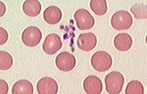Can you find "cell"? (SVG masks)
I'll list each match as a JSON object with an SVG mask.
<instances>
[{"instance_id":"9c48e42d","label":"cell","mask_w":147,"mask_h":94,"mask_svg":"<svg viewBox=\"0 0 147 94\" xmlns=\"http://www.w3.org/2000/svg\"><path fill=\"white\" fill-rule=\"evenodd\" d=\"M96 43V37L92 33H82L78 36L77 40L78 48L84 52H90L93 50Z\"/></svg>"},{"instance_id":"5b68a950","label":"cell","mask_w":147,"mask_h":94,"mask_svg":"<svg viewBox=\"0 0 147 94\" xmlns=\"http://www.w3.org/2000/svg\"><path fill=\"white\" fill-rule=\"evenodd\" d=\"M74 19L77 27L81 30L92 29L95 24V20L88 11L85 9H79L74 13Z\"/></svg>"},{"instance_id":"30bf717a","label":"cell","mask_w":147,"mask_h":94,"mask_svg":"<svg viewBox=\"0 0 147 94\" xmlns=\"http://www.w3.org/2000/svg\"><path fill=\"white\" fill-rule=\"evenodd\" d=\"M83 87L88 94H100L102 91V83L98 77L91 75L84 80Z\"/></svg>"},{"instance_id":"2e32d148","label":"cell","mask_w":147,"mask_h":94,"mask_svg":"<svg viewBox=\"0 0 147 94\" xmlns=\"http://www.w3.org/2000/svg\"><path fill=\"white\" fill-rule=\"evenodd\" d=\"M131 13L138 20L146 19L147 18V7L142 3H136L130 9Z\"/></svg>"},{"instance_id":"ba28073f","label":"cell","mask_w":147,"mask_h":94,"mask_svg":"<svg viewBox=\"0 0 147 94\" xmlns=\"http://www.w3.org/2000/svg\"><path fill=\"white\" fill-rule=\"evenodd\" d=\"M36 89L39 94H57L58 86L54 79L45 77L38 82Z\"/></svg>"},{"instance_id":"9a60e30c","label":"cell","mask_w":147,"mask_h":94,"mask_svg":"<svg viewBox=\"0 0 147 94\" xmlns=\"http://www.w3.org/2000/svg\"><path fill=\"white\" fill-rule=\"evenodd\" d=\"M90 8L97 16L104 15L107 11V4L105 0H92L90 2Z\"/></svg>"},{"instance_id":"7c38bea8","label":"cell","mask_w":147,"mask_h":94,"mask_svg":"<svg viewBox=\"0 0 147 94\" xmlns=\"http://www.w3.org/2000/svg\"><path fill=\"white\" fill-rule=\"evenodd\" d=\"M114 44L118 50L126 52L132 47V39L130 35L127 33H119L115 36Z\"/></svg>"},{"instance_id":"6da1fadb","label":"cell","mask_w":147,"mask_h":94,"mask_svg":"<svg viewBox=\"0 0 147 94\" xmlns=\"http://www.w3.org/2000/svg\"><path fill=\"white\" fill-rule=\"evenodd\" d=\"M92 67L100 72H105L111 68L113 59L109 53L105 51H98L95 53L91 59Z\"/></svg>"},{"instance_id":"8992f818","label":"cell","mask_w":147,"mask_h":94,"mask_svg":"<svg viewBox=\"0 0 147 94\" xmlns=\"http://www.w3.org/2000/svg\"><path fill=\"white\" fill-rule=\"evenodd\" d=\"M55 64L61 71L69 72L75 67L76 59L74 56L72 54L67 52H63L57 56Z\"/></svg>"},{"instance_id":"52a82bcc","label":"cell","mask_w":147,"mask_h":94,"mask_svg":"<svg viewBox=\"0 0 147 94\" xmlns=\"http://www.w3.org/2000/svg\"><path fill=\"white\" fill-rule=\"evenodd\" d=\"M63 46L60 37L57 34H50L46 37L43 44L42 49L49 55H53L59 51Z\"/></svg>"},{"instance_id":"7a4b0ae2","label":"cell","mask_w":147,"mask_h":94,"mask_svg":"<svg viewBox=\"0 0 147 94\" xmlns=\"http://www.w3.org/2000/svg\"><path fill=\"white\" fill-rule=\"evenodd\" d=\"M124 77L119 72H112L105 78L106 90L110 94L119 93L124 84Z\"/></svg>"},{"instance_id":"d6986e66","label":"cell","mask_w":147,"mask_h":94,"mask_svg":"<svg viewBox=\"0 0 147 94\" xmlns=\"http://www.w3.org/2000/svg\"><path fill=\"white\" fill-rule=\"evenodd\" d=\"M8 39V34L7 31L3 27L0 28V45L5 44Z\"/></svg>"},{"instance_id":"e0dca14e","label":"cell","mask_w":147,"mask_h":94,"mask_svg":"<svg viewBox=\"0 0 147 94\" xmlns=\"http://www.w3.org/2000/svg\"><path fill=\"white\" fill-rule=\"evenodd\" d=\"M13 64L12 56L5 51L0 52V70H7L11 67Z\"/></svg>"},{"instance_id":"8fae6325","label":"cell","mask_w":147,"mask_h":94,"mask_svg":"<svg viewBox=\"0 0 147 94\" xmlns=\"http://www.w3.org/2000/svg\"><path fill=\"white\" fill-rule=\"evenodd\" d=\"M63 14L61 10L56 6H50L47 8L43 14L44 19L48 24L55 25L62 18Z\"/></svg>"},{"instance_id":"3957f363","label":"cell","mask_w":147,"mask_h":94,"mask_svg":"<svg viewBox=\"0 0 147 94\" xmlns=\"http://www.w3.org/2000/svg\"><path fill=\"white\" fill-rule=\"evenodd\" d=\"M133 19L131 15L127 11L121 10L116 12L111 17L112 27L117 30H126L132 25Z\"/></svg>"},{"instance_id":"ac0fdd59","label":"cell","mask_w":147,"mask_h":94,"mask_svg":"<svg viewBox=\"0 0 147 94\" xmlns=\"http://www.w3.org/2000/svg\"><path fill=\"white\" fill-rule=\"evenodd\" d=\"M144 87L138 80H132L127 84L125 89L126 94H143Z\"/></svg>"},{"instance_id":"4fadbf2b","label":"cell","mask_w":147,"mask_h":94,"mask_svg":"<svg viewBox=\"0 0 147 94\" xmlns=\"http://www.w3.org/2000/svg\"><path fill=\"white\" fill-rule=\"evenodd\" d=\"M24 13L31 17L38 16L41 11V4L37 0H27L22 5Z\"/></svg>"},{"instance_id":"5bb4252c","label":"cell","mask_w":147,"mask_h":94,"mask_svg":"<svg viewBox=\"0 0 147 94\" xmlns=\"http://www.w3.org/2000/svg\"><path fill=\"white\" fill-rule=\"evenodd\" d=\"M33 93V85L29 80L26 79L17 81L12 88L13 94H32Z\"/></svg>"},{"instance_id":"44dd1931","label":"cell","mask_w":147,"mask_h":94,"mask_svg":"<svg viewBox=\"0 0 147 94\" xmlns=\"http://www.w3.org/2000/svg\"><path fill=\"white\" fill-rule=\"evenodd\" d=\"M0 4H1V5H0V8H1V11H0V12H1V15H0V17H2L5 13L6 7L2 1L0 2Z\"/></svg>"},{"instance_id":"ffe728a7","label":"cell","mask_w":147,"mask_h":94,"mask_svg":"<svg viewBox=\"0 0 147 94\" xmlns=\"http://www.w3.org/2000/svg\"><path fill=\"white\" fill-rule=\"evenodd\" d=\"M8 92V85L7 82L3 80H0V93L7 94Z\"/></svg>"},{"instance_id":"277c9868","label":"cell","mask_w":147,"mask_h":94,"mask_svg":"<svg viewBox=\"0 0 147 94\" xmlns=\"http://www.w3.org/2000/svg\"><path fill=\"white\" fill-rule=\"evenodd\" d=\"M21 39L26 46L34 48L40 43L42 39V33L38 27L31 26L24 30Z\"/></svg>"}]
</instances>
